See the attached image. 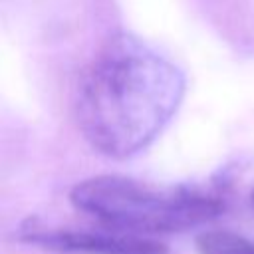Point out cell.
I'll list each match as a JSON object with an SVG mask.
<instances>
[{"instance_id":"obj_1","label":"cell","mask_w":254,"mask_h":254,"mask_svg":"<svg viewBox=\"0 0 254 254\" xmlns=\"http://www.w3.org/2000/svg\"><path fill=\"white\" fill-rule=\"evenodd\" d=\"M183 93L185 77L169 60L131 34H115L81 75L77 123L97 151L125 159L163 133Z\"/></svg>"},{"instance_id":"obj_2","label":"cell","mask_w":254,"mask_h":254,"mask_svg":"<svg viewBox=\"0 0 254 254\" xmlns=\"http://www.w3.org/2000/svg\"><path fill=\"white\" fill-rule=\"evenodd\" d=\"M71 202L125 232H177L216 216L224 204L216 196L185 189L155 187L143 181L101 175L79 183L71 190Z\"/></svg>"},{"instance_id":"obj_3","label":"cell","mask_w":254,"mask_h":254,"mask_svg":"<svg viewBox=\"0 0 254 254\" xmlns=\"http://www.w3.org/2000/svg\"><path fill=\"white\" fill-rule=\"evenodd\" d=\"M28 242L42 244L58 252L81 254H165V246L137 234H107L85 230H28Z\"/></svg>"},{"instance_id":"obj_4","label":"cell","mask_w":254,"mask_h":254,"mask_svg":"<svg viewBox=\"0 0 254 254\" xmlns=\"http://www.w3.org/2000/svg\"><path fill=\"white\" fill-rule=\"evenodd\" d=\"M198 254H254V242L230 230H210L196 238Z\"/></svg>"},{"instance_id":"obj_5","label":"cell","mask_w":254,"mask_h":254,"mask_svg":"<svg viewBox=\"0 0 254 254\" xmlns=\"http://www.w3.org/2000/svg\"><path fill=\"white\" fill-rule=\"evenodd\" d=\"M252 204H254V192H252Z\"/></svg>"}]
</instances>
